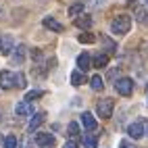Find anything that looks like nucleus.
Instances as JSON below:
<instances>
[{"mask_svg":"<svg viewBox=\"0 0 148 148\" xmlns=\"http://www.w3.org/2000/svg\"><path fill=\"white\" fill-rule=\"evenodd\" d=\"M111 29H113V34H117V36L127 34V32L132 29V17H127V15L115 17V19H113V23H111Z\"/></svg>","mask_w":148,"mask_h":148,"instance_id":"obj_1","label":"nucleus"},{"mask_svg":"<svg viewBox=\"0 0 148 148\" xmlns=\"http://www.w3.org/2000/svg\"><path fill=\"white\" fill-rule=\"evenodd\" d=\"M115 90L119 92L121 96H132L134 92V79L132 77H121V79L115 82Z\"/></svg>","mask_w":148,"mask_h":148,"instance_id":"obj_2","label":"nucleus"},{"mask_svg":"<svg viewBox=\"0 0 148 148\" xmlns=\"http://www.w3.org/2000/svg\"><path fill=\"white\" fill-rule=\"evenodd\" d=\"M113 106H115V102L111 100V98H104V100H100V102L96 104L98 117H102V119H108V117L113 115Z\"/></svg>","mask_w":148,"mask_h":148,"instance_id":"obj_3","label":"nucleus"},{"mask_svg":"<svg viewBox=\"0 0 148 148\" xmlns=\"http://www.w3.org/2000/svg\"><path fill=\"white\" fill-rule=\"evenodd\" d=\"M127 134H130V138H134V140H140V138H144V119L134 121L130 127H127Z\"/></svg>","mask_w":148,"mask_h":148,"instance_id":"obj_4","label":"nucleus"},{"mask_svg":"<svg viewBox=\"0 0 148 148\" xmlns=\"http://www.w3.org/2000/svg\"><path fill=\"white\" fill-rule=\"evenodd\" d=\"M15 50V38L13 36H0V54H11Z\"/></svg>","mask_w":148,"mask_h":148,"instance_id":"obj_5","label":"nucleus"},{"mask_svg":"<svg viewBox=\"0 0 148 148\" xmlns=\"http://www.w3.org/2000/svg\"><path fill=\"white\" fill-rule=\"evenodd\" d=\"M36 144L40 146V148H52L56 144V140H54L52 134H38L36 136Z\"/></svg>","mask_w":148,"mask_h":148,"instance_id":"obj_6","label":"nucleus"},{"mask_svg":"<svg viewBox=\"0 0 148 148\" xmlns=\"http://www.w3.org/2000/svg\"><path fill=\"white\" fill-rule=\"evenodd\" d=\"M0 88H4V90L15 88V73L13 71H0Z\"/></svg>","mask_w":148,"mask_h":148,"instance_id":"obj_7","label":"nucleus"},{"mask_svg":"<svg viewBox=\"0 0 148 148\" xmlns=\"http://www.w3.org/2000/svg\"><path fill=\"white\" fill-rule=\"evenodd\" d=\"M44 27L50 29V32H56V34L63 32V23H58L54 17H46V19H44Z\"/></svg>","mask_w":148,"mask_h":148,"instance_id":"obj_8","label":"nucleus"},{"mask_svg":"<svg viewBox=\"0 0 148 148\" xmlns=\"http://www.w3.org/2000/svg\"><path fill=\"white\" fill-rule=\"evenodd\" d=\"M15 113L21 115V117H27V115L34 113V104H29V102H19V104L15 106Z\"/></svg>","mask_w":148,"mask_h":148,"instance_id":"obj_9","label":"nucleus"},{"mask_svg":"<svg viewBox=\"0 0 148 148\" xmlns=\"http://www.w3.org/2000/svg\"><path fill=\"white\" fill-rule=\"evenodd\" d=\"M44 119H46V115L44 113H36L34 117H32V121H29V125H27V130L29 132H34V130H38L42 123H44Z\"/></svg>","mask_w":148,"mask_h":148,"instance_id":"obj_10","label":"nucleus"},{"mask_svg":"<svg viewBox=\"0 0 148 148\" xmlns=\"http://www.w3.org/2000/svg\"><path fill=\"white\" fill-rule=\"evenodd\" d=\"M82 123H84V127L86 130H96V119H94V115L92 113H84L82 115Z\"/></svg>","mask_w":148,"mask_h":148,"instance_id":"obj_11","label":"nucleus"},{"mask_svg":"<svg viewBox=\"0 0 148 148\" xmlns=\"http://www.w3.org/2000/svg\"><path fill=\"white\" fill-rule=\"evenodd\" d=\"M25 52H27L25 46H17V48H15V54H13V63H15V65H21V63L25 61Z\"/></svg>","mask_w":148,"mask_h":148,"instance_id":"obj_12","label":"nucleus"},{"mask_svg":"<svg viewBox=\"0 0 148 148\" xmlns=\"http://www.w3.org/2000/svg\"><path fill=\"white\" fill-rule=\"evenodd\" d=\"M77 67L82 69V73L88 71V67H90V54L88 52H82L79 56H77Z\"/></svg>","mask_w":148,"mask_h":148,"instance_id":"obj_13","label":"nucleus"},{"mask_svg":"<svg viewBox=\"0 0 148 148\" xmlns=\"http://www.w3.org/2000/svg\"><path fill=\"white\" fill-rule=\"evenodd\" d=\"M106 63H108V54H96V56H94V67H96V69L106 67Z\"/></svg>","mask_w":148,"mask_h":148,"instance_id":"obj_14","label":"nucleus"},{"mask_svg":"<svg viewBox=\"0 0 148 148\" xmlns=\"http://www.w3.org/2000/svg\"><path fill=\"white\" fill-rule=\"evenodd\" d=\"M90 86H92V90L100 92L102 88H104V82H102V77H100V75H94L92 79H90Z\"/></svg>","mask_w":148,"mask_h":148,"instance_id":"obj_15","label":"nucleus"},{"mask_svg":"<svg viewBox=\"0 0 148 148\" xmlns=\"http://www.w3.org/2000/svg\"><path fill=\"white\" fill-rule=\"evenodd\" d=\"M75 25L79 27V29H86V27H90V25H92V17L84 15V17H79V19L75 21Z\"/></svg>","mask_w":148,"mask_h":148,"instance_id":"obj_16","label":"nucleus"},{"mask_svg":"<svg viewBox=\"0 0 148 148\" xmlns=\"http://www.w3.org/2000/svg\"><path fill=\"white\" fill-rule=\"evenodd\" d=\"M42 96H44L42 90H32V92L25 94V102H34V100H38V98H42Z\"/></svg>","mask_w":148,"mask_h":148,"instance_id":"obj_17","label":"nucleus"},{"mask_svg":"<svg viewBox=\"0 0 148 148\" xmlns=\"http://www.w3.org/2000/svg\"><path fill=\"white\" fill-rule=\"evenodd\" d=\"M86 82V75L82 73V71H73V75H71V84L73 86H82Z\"/></svg>","mask_w":148,"mask_h":148,"instance_id":"obj_18","label":"nucleus"},{"mask_svg":"<svg viewBox=\"0 0 148 148\" xmlns=\"http://www.w3.org/2000/svg\"><path fill=\"white\" fill-rule=\"evenodd\" d=\"M98 138L96 136H84V148H96Z\"/></svg>","mask_w":148,"mask_h":148,"instance_id":"obj_19","label":"nucleus"},{"mask_svg":"<svg viewBox=\"0 0 148 148\" xmlns=\"http://www.w3.org/2000/svg\"><path fill=\"white\" fill-rule=\"evenodd\" d=\"M67 132H69V136H71V138H79V125H77V121H71V123H69Z\"/></svg>","mask_w":148,"mask_h":148,"instance_id":"obj_20","label":"nucleus"},{"mask_svg":"<svg viewBox=\"0 0 148 148\" xmlns=\"http://www.w3.org/2000/svg\"><path fill=\"white\" fill-rule=\"evenodd\" d=\"M84 2H73V6H69V15L71 17H75V15H79L82 11H84Z\"/></svg>","mask_w":148,"mask_h":148,"instance_id":"obj_21","label":"nucleus"},{"mask_svg":"<svg viewBox=\"0 0 148 148\" xmlns=\"http://www.w3.org/2000/svg\"><path fill=\"white\" fill-rule=\"evenodd\" d=\"M77 40H79L82 44H92V42H94V36H92L90 32H82V34H79V38H77Z\"/></svg>","mask_w":148,"mask_h":148,"instance_id":"obj_22","label":"nucleus"},{"mask_svg":"<svg viewBox=\"0 0 148 148\" xmlns=\"http://www.w3.org/2000/svg\"><path fill=\"white\" fill-rule=\"evenodd\" d=\"M4 148H17V138L15 136H6L4 138Z\"/></svg>","mask_w":148,"mask_h":148,"instance_id":"obj_23","label":"nucleus"},{"mask_svg":"<svg viewBox=\"0 0 148 148\" xmlns=\"http://www.w3.org/2000/svg\"><path fill=\"white\" fill-rule=\"evenodd\" d=\"M138 19H142V23H146L148 21V13L146 11H138Z\"/></svg>","mask_w":148,"mask_h":148,"instance_id":"obj_24","label":"nucleus"},{"mask_svg":"<svg viewBox=\"0 0 148 148\" xmlns=\"http://www.w3.org/2000/svg\"><path fill=\"white\" fill-rule=\"evenodd\" d=\"M63 148H77V144H75V142H65Z\"/></svg>","mask_w":148,"mask_h":148,"instance_id":"obj_25","label":"nucleus"},{"mask_svg":"<svg viewBox=\"0 0 148 148\" xmlns=\"http://www.w3.org/2000/svg\"><path fill=\"white\" fill-rule=\"evenodd\" d=\"M119 148H132V146L127 144V142H121V146H119Z\"/></svg>","mask_w":148,"mask_h":148,"instance_id":"obj_26","label":"nucleus"},{"mask_svg":"<svg viewBox=\"0 0 148 148\" xmlns=\"http://www.w3.org/2000/svg\"><path fill=\"white\" fill-rule=\"evenodd\" d=\"M146 90H148V86H146Z\"/></svg>","mask_w":148,"mask_h":148,"instance_id":"obj_27","label":"nucleus"},{"mask_svg":"<svg viewBox=\"0 0 148 148\" xmlns=\"http://www.w3.org/2000/svg\"><path fill=\"white\" fill-rule=\"evenodd\" d=\"M146 4H148V0H146Z\"/></svg>","mask_w":148,"mask_h":148,"instance_id":"obj_28","label":"nucleus"}]
</instances>
